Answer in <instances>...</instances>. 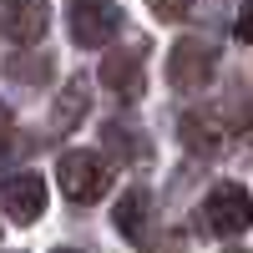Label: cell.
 <instances>
[{"label": "cell", "mask_w": 253, "mask_h": 253, "mask_svg": "<svg viewBox=\"0 0 253 253\" xmlns=\"http://www.w3.org/2000/svg\"><path fill=\"white\" fill-rule=\"evenodd\" d=\"M56 182H61V193H66L71 203H101L107 198V187H112V167H107V157L101 152H61V162H56Z\"/></svg>", "instance_id": "1"}, {"label": "cell", "mask_w": 253, "mask_h": 253, "mask_svg": "<svg viewBox=\"0 0 253 253\" xmlns=\"http://www.w3.org/2000/svg\"><path fill=\"white\" fill-rule=\"evenodd\" d=\"M203 228L218 238H238L253 228V193L243 182H218L213 193L203 198Z\"/></svg>", "instance_id": "2"}, {"label": "cell", "mask_w": 253, "mask_h": 253, "mask_svg": "<svg viewBox=\"0 0 253 253\" xmlns=\"http://www.w3.org/2000/svg\"><path fill=\"white\" fill-rule=\"evenodd\" d=\"M218 71V51H213V41H203V36H182L172 56H167V81L182 91V96H198L208 81H213Z\"/></svg>", "instance_id": "3"}, {"label": "cell", "mask_w": 253, "mask_h": 253, "mask_svg": "<svg viewBox=\"0 0 253 253\" xmlns=\"http://www.w3.org/2000/svg\"><path fill=\"white\" fill-rule=\"evenodd\" d=\"M66 20H71V41L76 46L96 51V46H112L117 41L126 15H122L117 0H66Z\"/></svg>", "instance_id": "4"}, {"label": "cell", "mask_w": 253, "mask_h": 253, "mask_svg": "<svg viewBox=\"0 0 253 253\" xmlns=\"http://www.w3.org/2000/svg\"><path fill=\"white\" fill-rule=\"evenodd\" d=\"M0 20H5L10 46H36V41L51 31V5L46 0H5V5H0Z\"/></svg>", "instance_id": "5"}, {"label": "cell", "mask_w": 253, "mask_h": 253, "mask_svg": "<svg viewBox=\"0 0 253 253\" xmlns=\"http://www.w3.org/2000/svg\"><path fill=\"white\" fill-rule=\"evenodd\" d=\"M101 86L117 91L122 101H142V91H147V76H142V46L112 51L107 61H101Z\"/></svg>", "instance_id": "6"}, {"label": "cell", "mask_w": 253, "mask_h": 253, "mask_svg": "<svg viewBox=\"0 0 253 253\" xmlns=\"http://www.w3.org/2000/svg\"><path fill=\"white\" fill-rule=\"evenodd\" d=\"M41 213H46V182H41V172H15L5 182V218L15 228H26Z\"/></svg>", "instance_id": "7"}, {"label": "cell", "mask_w": 253, "mask_h": 253, "mask_svg": "<svg viewBox=\"0 0 253 253\" xmlns=\"http://www.w3.org/2000/svg\"><path fill=\"white\" fill-rule=\"evenodd\" d=\"M86 107H91V86H86V76H71L66 86H61V96H56V112H51V132L56 137H66L71 126L86 117Z\"/></svg>", "instance_id": "8"}, {"label": "cell", "mask_w": 253, "mask_h": 253, "mask_svg": "<svg viewBox=\"0 0 253 253\" xmlns=\"http://www.w3.org/2000/svg\"><path fill=\"white\" fill-rule=\"evenodd\" d=\"M182 142H187V152H198V157H218L223 152V122L213 112H187L182 117Z\"/></svg>", "instance_id": "9"}, {"label": "cell", "mask_w": 253, "mask_h": 253, "mask_svg": "<svg viewBox=\"0 0 253 253\" xmlns=\"http://www.w3.org/2000/svg\"><path fill=\"white\" fill-rule=\"evenodd\" d=\"M147 208H152L147 187H126V193H122V203H117V218H112L122 238L142 243V233H147Z\"/></svg>", "instance_id": "10"}, {"label": "cell", "mask_w": 253, "mask_h": 253, "mask_svg": "<svg viewBox=\"0 0 253 253\" xmlns=\"http://www.w3.org/2000/svg\"><path fill=\"white\" fill-rule=\"evenodd\" d=\"M101 142H107V147H112V152H117L122 162H142V157H147L142 137L132 132V126H122V122H107V126H101Z\"/></svg>", "instance_id": "11"}, {"label": "cell", "mask_w": 253, "mask_h": 253, "mask_svg": "<svg viewBox=\"0 0 253 253\" xmlns=\"http://www.w3.org/2000/svg\"><path fill=\"white\" fill-rule=\"evenodd\" d=\"M10 76H15V81H46V76H51V56H15Z\"/></svg>", "instance_id": "12"}, {"label": "cell", "mask_w": 253, "mask_h": 253, "mask_svg": "<svg viewBox=\"0 0 253 253\" xmlns=\"http://www.w3.org/2000/svg\"><path fill=\"white\" fill-rule=\"evenodd\" d=\"M147 10L162 15V20H182L187 10H193V0H147Z\"/></svg>", "instance_id": "13"}, {"label": "cell", "mask_w": 253, "mask_h": 253, "mask_svg": "<svg viewBox=\"0 0 253 253\" xmlns=\"http://www.w3.org/2000/svg\"><path fill=\"white\" fill-rule=\"evenodd\" d=\"M233 36L243 41V46H253V0H243V10H238V20H233Z\"/></svg>", "instance_id": "14"}, {"label": "cell", "mask_w": 253, "mask_h": 253, "mask_svg": "<svg viewBox=\"0 0 253 253\" xmlns=\"http://www.w3.org/2000/svg\"><path fill=\"white\" fill-rule=\"evenodd\" d=\"M243 142H253V101H248V112H243Z\"/></svg>", "instance_id": "15"}, {"label": "cell", "mask_w": 253, "mask_h": 253, "mask_svg": "<svg viewBox=\"0 0 253 253\" xmlns=\"http://www.w3.org/2000/svg\"><path fill=\"white\" fill-rule=\"evenodd\" d=\"M56 253H81V248H56Z\"/></svg>", "instance_id": "16"}, {"label": "cell", "mask_w": 253, "mask_h": 253, "mask_svg": "<svg viewBox=\"0 0 253 253\" xmlns=\"http://www.w3.org/2000/svg\"><path fill=\"white\" fill-rule=\"evenodd\" d=\"M228 253H248V248H228Z\"/></svg>", "instance_id": "17"}]
</instances>
